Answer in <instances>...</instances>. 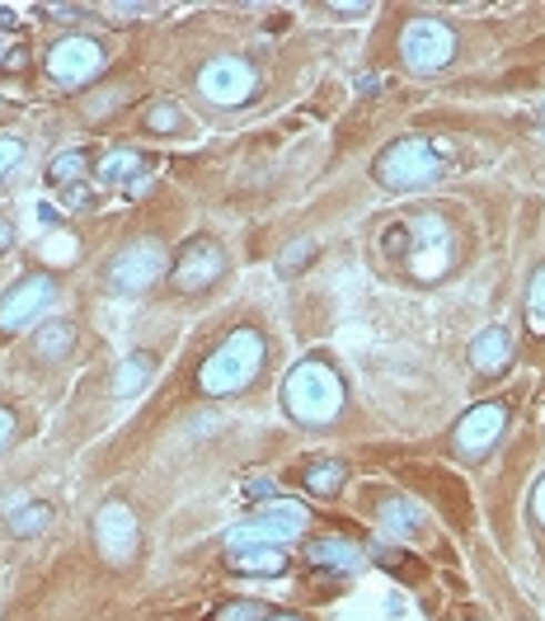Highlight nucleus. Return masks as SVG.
<instances>
[{
	"label": "nucleus",
	"mask_w": 545,
	"mask_h": 621,
	"mask_svg": "<svg viewBox=\"0 0 545 621\" xmlns=\"http://www.w3.org/2000/svg\"><path fill=\"white\" fill-rule=\"evenodd\" d=\"M423 528H428V513H423V504H414L410 494L381 499V532L386 537H418Z\"/></svg>",
	"instance_id": "nucleus-17"
},
{
	"label": "nucleus",
	"mask_w": 545,
	"mask_h": 621,
	"mask_svg": "<svg viewBox=\"0 0 545 621\" xmlns=\"http://www.w3.org/2000/svg\"><path fill=\"white\" fill-rule=\"evenodd\" d=\"M367 560H376V565L395 570V565H400V560H405V555H400V547H391L386 537H376V542H367Z\"/></svg>",
	"instance_id": "nucleus-28"
},
{
	"label": "nucleus",
	"mask_w": 545,
	"mask_h": 621,
	"mask_svg": "<svg viewBox=\"0 0 545 621\" xmlns=\"http://www.w3.org/2000/svg\"><path fill=\"white\" fill-rule=\"evenodd\" d=\"M151 372H155V358L151 353L123 358V368H118V377H113V391L123 395V400H132V395H141V387L151 382Z\"/></svg>",
	"instance_id": "nucleus-21"
},
{
	"label": "nucleus",
	"mask_w": 545,
	"mask_h": 621,
	"mask_svg": "<svg viewBox=\"0 0 545 621\" xmlns=\"http://www.w3.org/2000/svg\"><path fill=\"white\" fill-rule=\"evenodd\" d=\"M334 14H367L372 6H362V0H353V6H343V0H339V6H330Z\"/></svg>",
	"instance_id": "nucleus-33"
},
{
	"label": "nucleus",
	"mask_w": 545,
	"mask_h": 621,
	"mask_svg": "<svg viewBox=\"0 0 545 621\" xmlns=\"http://www.w3.org/2000/svg\"><path fill=\"white\" fill-rule=\"evenodd\" d=\"M24 160V137H0V179Z\"/></svg>",
	"instance_id": "nucleus-27"
},
{
	"label": "nucleus",
	"mask_w": 545,
	"mask_h": 621,
	"mask_svg": "<svg viewBox=\"0 0 545 621\" xmlns=\"http://www.w3.org/2000/svg\"><path fill=\"white\" fill-rule=\"evenodd\" d=\"M306 528H311V513L301 509V504H292V499H269L264 509H254V518H245L240 528L226 532V547L231 551H245V547H287Z\"/></svg>",
	"instance_id": "nucleus-4"
},
{
	"label": "nucleus",
	"mask_w": 545,
	"mask_h": 621,
	"mask_svg": "<svg viewBox=\"0 0 545 621\" xmlns=\"http://www.w3.org/2000/svg\"><path fill=\"white\" fill-rule=\"evenodd\" d=\"M94 547L109 565H132L137 547H141V528H137V513L123 504V499H104L94 513Z\"/></svg>",
	"instance_id": "nucleus-10"
},
{
	"label": "nucleus",
	"mask_w": 545,
	"mask_h": 621,
	"mask_svg": "<svg viewBox=\"0 0 545 621\" xmlns=\"http://www.w3.org/2000/svg\"><path fill=\"white\" fill-rule=\"evenodd\" d=\"M376 184L391 193H414V189H433L442 179V156L428 137H400L386 151L376 156Z\"/></svg>",
	"instance_id": "nucleus-3"
},
{
	"label": "nucleus",
	"mask_w": 545,
	"mask_h": 621,
	"mask_svg": "<svg viewBox=\"0 0 545 621\" xmlns=\"http://www.w3.org/2000/svg\"><path fill=\"white\" fill-rule=\"evenodd\" d=\"M508 363H513V330L508 325H490L471 344V368L480 377H503Z\"/></svg>",
	"instance_id": "nucleus-15"
},
{
	"label": "nucleus",
	"mask_w": 545,
	"mask_h": 621,
	"mask_svg": "<svg viewBox=\"0 0 545 621\" xmlns=\"http://www.w3.org/2000/svg\"><path fill=\"white\" fill-rule=\"evenodd\" d=\"M85 170H90L85 151H62V156H52V166H48V184L75 189V184H85Z\"/></svg>",
	"instance_id": "nucleus-22"
},
{
	"label": "nucleus",
	"mask_w": 545,
	"mask_h": 621,
	"mask_svg": "<svg viewBox=\"0 0 545 621\" xmlns=\"http://www.w3.org/2000/svg\"><path fill=\"white\" fill-rule=\"evenodd\" d=\"M405 231H410V246H414V273L418 278H437L452 264V231H447L442 217H433V212L410 217Z\"/></svg>",
	"instance_id": "nucleus-12"
},
{
	"label": "nucleus",
	"mask_w": 545,
	"mask_h": 621,
	"mask_svg": "<svg viewBox=\"0 0 545 621\" xmlns=\"http://www.w3.org/2000/svg\"><path fill=\"white\" fill-rule=\"evenodd\" d=\"M343 480H349V467H343L339 457H315V462L301 467V485L315 499H334L343 490Z\"/></svg>",
	"instance_id": "nucleus-18"
},
{
	"label": "nucleus",
	"mask_w": 545,
	"mask_h": 621,
	"mask_svg": "<svg viewBox=\"0 0 545 621\" xmlns=\"http://www.w3.org/2000/svg\"><path fill=\"white\" fill-rule=\"evenodd\" d=\"M75 344V330L71 320H48V325H38L33 334V358H43V363H62Z\"/></svg>",
	"instance_id": "nucleus-20"
},
{
	"label": "nucleus",
	"mask_w": 545,
	"mask_h": 621,
	"mask_svg": "<svg viewBox=\"0 0 545 621\" xmlns=\"http://www.w3.org/2000/svg\"><path fill=\"white\" fill-rule=\"evenodd\" d=\"M10 62V43H6V33H0V67Z\"/></svg>",
	"instance_id": "nucleus-35"
},
{
	"label": "nucleus",
	"mask_w": 545,
	"mask_h": 621,
	"mask_svg": "<svg viewBox=\"0 0 545 621\" xmlns=\"http://www.w3.org/2000/svg\"><path fill=\"white\" fill-rule=\"evenodd\" d=\"M57 302V278L52 273H29L0 297V334H19L33 320H43L48 307Z\"/></svg>",
	"instance_id": "nucleus-9"
},
{
	"label": "nucleus",
	"mask_w": 545,
	"mask_h": 621,
	"mask_svg": "<svg viewBox=\"0 0 545 621\" xmlns=\"http://www.w3.org/2000/svg\"><path fill=\"white\" fill-rule=\"evenodd\" d=\"M282 410H287L301 429H325L343 410V382L325 358H306L287 372L282 382Z\"/></svg>",
	"instance_id": "nucleus-2"
},
{
	"label": "nucleus",
	"mask_w": 545,
	"mask_h": 621,
	"mask_svg": "<svg viewBox=\"0 0 545 621\" xmlns=\"http://www.w3.org/2000/svg\"><path fill=\"white\" fill-rule=\"evenodd\" d=\"M527 330L536 339H545V264L532 273V283H527Z\"/></svg>",
	"instance_id": "nucleus-24"
},
{
	"label": "nucleus",
	"mask_w": 545,
	"mask_h": 621,
	"mask_svg": "<svg viewBox=\"0 0 545 621\" xmlns=\"http://www.w3.org/2000/svg\"><path fill=\"white\" fill-rule=\"evenodd\" d=\"M10 438H14V414H10V410H0V448H6Z\"/></svg>",
	"instance_id": "nucleus-31"
},
{
	"label": "nucleus",
	"mask_w": 545,
	"mask_h": 621,
	"mask_svg": "<svg viewBox=\"0 0 545 621\" xmlns=\"http://www.w3.org/2000/svg\"><path fill=\"white\" fill-rule=\"evenodd\" d=\"M104 67H109L104 43H94V38H85V33L57 38V43H48V52H43V71H48V80H57V86H85V80H94Z\"/></svg>",
	"instance_id": "nucleus-7"
},
{
	"label": "nucleus",
	"mask_w": 545,
	"mask_h": 621,
	"mask_svg": "<svg viewBox=\"0 0 545 621\" xmlns=\"http://www.w3.org/2000/svg\"><path fill=\"white\" fill-rule=\"evenodd\" d=\"M503 429H508V405H503V400H484V405H475L456 419L452 452L461 457V462H480V457L503 438Z\"/></svg>",
	"instance_id": "nucleus-11"
},
{
	"label": "nucleus",
	"mask_w": 545,
	"mask_h": 621,
	"mask_svg": "<svg viewBox=\"0 0 545 621\" xmlns=\"http://www.w3.org/2000/svg\"><path fill=\"white\" fill-rule=\"evenodd\" d=\"M264 358H269L264 334L254 325H240L203 358V368H198V391L203 395H240L259 372H264Z\"/></svg>",
	"instance_id": "nucleus-1"
},
{
	"label": "nucleus",
	"mask_w": 545,
	"mask_h": 621,
	"mask_svg": "<svg viewBox=\"0 0 545 621\" xmlns=\"http://www.w3.org/2000/svg\"><path fill=\"white\" fill-rule=\"evenodd\" d=\"M269 621H306V617H296V612H277V617H273V612H269Z\"/></svg>",
	"instance_id": "nucleus-34"
},
{
	"label": "nucleus",
	"mask_w": 545,
	"mask_h": 621,
	"mask_svg": "<svg viewBox=\"0 0 545 621\" xmlns=\"http://www.w3.org/2000/svg\"><path fill=\"white\" fill-rule=\"evenodd\" d=\"M221 273H226V254H221L216 240H208V236L189 240L179 264H174V288L179 292H208Z\"/></svg>",
	"instance_id": "nucleus-13"
},
{
	"label": "nucleus",
	"mask_w": 545,
	"mask_h": 621,
	"mask_svg": "<svg viewBox=\"0 0 545 621\" xmlns=\"http://www.w3.org/2000/svg\"><path fill=\"white\" fill-rule=\"evenodd\" d=\"M165 273H170L165 246H160V240H132V246H123V250H118L109 264H104V283H109L113 292L137 297V292L155 288Z\"/></svg>",
	"instance_id": "nucleus-5"
},
{
	"label": "nucleus",
	"mask_w": 545,
	"mask_h": 621,
	"mask_svg": "<svg viewBox=\"0 0 545 621\" xmlns=\"http://www.w3.org/2000/svg\"><path fill=\"white\" fill-rule=\"evenodd\" d=\"M147 128L151 132H165V137H174V132H184V113H179L170 99H160V104H151L147 109Z\"/></svg>",
	"instance_id": "nucleus-25"
},
{
	"label": "nucleus",
	"mask_w": 545,
	"mask_h": 621,
	"mask_svg": "<svg viewBox=\"0 0 545 621\" xmlns=\"http://www.w3.org/2000/svg\"><path fill=\"white\" fill-rule=\"evenodd\" d=\"M198 94H203L212 109H240L259 94V71L245 57H216V62H208L203 76H198Z\"/></svg>",
	"instance_id": "nucleus-8"
},
{
	"label": "nucleus",
	"mask_w": 545,
	"mask_h": 621,
	"mask_svg": "<svg viewBox=\"0 0 545 621\" xmlns=\"http://www.w3.org/2000/svg\"><path fill=\"white\" fill-rule=\"evenodd\" d=\"M212 621H269V608L254 603V598H240V603H226Z\"/></svg>",
	"instance_id": "nucleus-26"
},
{
	"label": "nucleus",
	"mask_w": 545,
	"mask_h": 621,
	"mask_svg": "<svg viewBox=\"0 0 545 621\" xmlns=\"http://www.w3.org/2000/svg\"><path fill=\"white\" fill-rule=\"evenodd\" d=\"M48 528H52V504H24L10 518V537H19V542H29V537L48 532Z\"/></svg>",
	"instance_id": "nucleus-23"
},
{
	"label": "nucleus",
	"mask_w": 545,
	"mask_h": 621,
	"mask_svg": "<svg viewBox=\"0 0 545 621\" xmlns=\"http://www.w3.org/2000/svg\"><path fill=\"white\" fill-rule=\"evenodd\" d=\"M14 246V222H6V217H0V254H6Z\"/></svg>",
	"instance_id": "nucleus-32"
},
{
	"label": "nucleus",
	"mask_w": 545,
	"mask_h": 621,
	"mask_svg": "<svg viewBox=\"0 0 545 621\" xmlns=\"http://www.w3.org/2000/svg\"><path fill=\"white\" fill-rule=\"evenodd\" d=\"M532 523L545 528V475L536 480V490H532Z\"/></svg>",
	"instance_id": "nucleus-29"
},
{
	"label": "nucleus",
	"mask_w": 545,
	"mask_h": 621,
	"mask_svg": "<svg viewBox=\"0 0 545 621\" xmlns=\"http://www.w3.org/2000/svg\"><path fill=\"white\" fill-rule=\"evenodd\" d=\"M400 57H405V67L414 76H437L442 67H452V57H456L452 24H442L433 14L410 19L405 33H400Z\"/></svg>",
	"instance_id": "nucleus-6"
},
{
	"label": "nucleus",
	"mask_w": 545,
	"mask_h": 621,
	"mask_svg": "<svg viewBox=\"0 0 545 621\" xmlns=\"http://www.w3.org/2000/svg\"><path fill=\"white\" fill-rule=\"evenodd\" d=\"M231 570H235V574H264V579H273V574L287 570V551H282V547H245V551H231Z\"/></svg>",
	"instance_id": "nucleus-19"
},
{
	"label": "nucleus",
	"mask_w": 545,
	"mask_h": 621,
	"mask_svg": "<svg viewBox=\"0 0 545 621\" xmlns=\"http://www.w3.org/2000/svg\"><path fill=\"white\" fill-rule=\"evenodd\" d=\"M306 560L315 570H334V574H357L367 565V547L362 542H349V537H325V542H311L306 547Z\"/></svg>",
	"instance_id": "nucleus-14"
},
{
	"label": "nucleus",
	"mask_w": 545,
	"mask_h": 621,
	"mask_svg": "<svg viewBox=\"0 0 545 621\" xmlns=\"http://www.w3.org/2000/svg\"><path fill=\"white\" fill-rule=\"evenodd\" d=\"M67 203L80 212V208H90V203H94V193H90L85 184H75V189H67Z\"/></svg>",
	"instance_id": "nucleus-30"
},
{
	"label": "nucleus",
	"mask_w": 545,
	"mask_h": 621,
	"mask_svg": "<svg viewBox=\"0 0 545 621\" xmlns=\"http://www.w3.org/2000/svg\"><path fill=\"white\" fill-rule=\"evenodd\" d=\"M99 184L109 189H141L147 184V156L132 151V147H113L104 160H99Z\"/></svg>",
	"instance_id": "nucleus-16"
}]
</instances>
